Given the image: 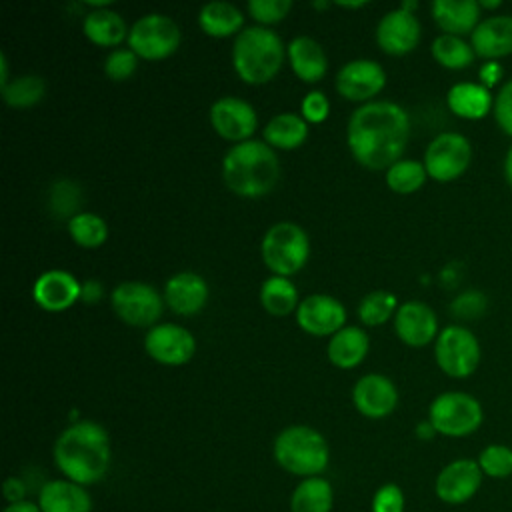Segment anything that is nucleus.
<instances>
[{"label":"nucleus","mask_w":512,"mask_h":512,"mask_svg":"<svg viewBox=\"0 0 512 512\" xmlns=\"http://www.w3.org/2000/svg\"><path fill=\"white\" fill-rule=\"evenodd\" d=\"M408 138L410 116L396 102L370 100L348 118V148L354 160L370 170H388L402 160Z\"/></svg>","instance_id":"nucleus-1"},{"label":"nucleus","mask_w":512,"mask_h":512,"mask_svg":"<svg viewBox=\"0 0 512 512\" xmlns=\"http://www.w3.org/2000/svg\"><path fill=\"white\" fill-rule=\"evenodd\" d=\"M52 456L64 478L82 486L98 484L112 464L110 436L102 424L78 420L58 434Z\"/></svg>","instance_id":"nucleus-2"},{"label":"nucleus","mask_w":512,"mask_h":512,"mask_svg":"<svg viewBox=\"0 0 512 512\" xmlns=\"http://www.w3.org/2000/svg\"><path fill=\"white\" fill-rule=\"evenodd\" d=\"M280 162L264 140H244L230 146L222 158V180L238 196H266L278 182Z\"/></svg>","instance_id":"nucleus-3"},{"label":"nucleus","mask_w":512,"mask_h":512,"mask_svg":"<svg viewBox=\"0 0 512 512\" xmlns=\"http://www.w3.org/2000/svg\"><path fill=\"white\" fill-rule=\"evenodd\" d=\"M286 46L268 26H248L240 30L232 46V66L248 84L270 82L284 64Z\"/></svg>","instance_id":"nucleus-4"},{"label":"nucleus","mask_w":512,"mask_h":512,"mask_svg":"<svg viewBox=\"0 0 512 512\" xmlns=\"http://www.w3.org/2000/svg\"><path fill=\"white\" fill-rule=\"evenodd\" d=\"M276 464L300 478L322 476L330 462L326 438L312 426L292 424L282 428L272 444Z\"/></svg>","instance_id":"nucleus-5"},{"label":"nucleus","mask_w":512,"mask_h":512,"mask_svg":"<svg viewBox=\"0 0 512 512\" xmlns=\"http://www.w3.org/2000/svg\"><path fill=\"white\" fill-rule=\"evenodd\" d=\"M264 264L278 276L300 272L310 256V240L302 226L290 220L272 224L260 244Z\"/></svg>","instance_id":"nucleus-6"},{"label":"nucleus","mask_w":512,"mask_h":512,"mask_svg":"<svg viewBox=\"0 0 512 512\" xmlns=\"http://www.w3.org/2000/svg\"><path fill=\"white\" fill-rule=\"evenodd\" d=\"M428 420L436 434L464 438L482 426L484 410L476 396L462 390H448L430 402Z\"/></svg>","instance_id":"nucleus-7"},{"label":"nucleus","mask_w":512,"mask_h":512,"mask_svg":"<svg viewBox=\"0 0 512 512\" xmlns=\"http://www.w3.org/2000/svg\"><path fill=\"white\" fill-rule=\"evenodd\" d=\"M480 342L476 334L462 326L442 328L434 340V358L438 368L450 378H468L480 364Z\"/></svg>","instance_id":"nucleus-8"},{"label":"nucleus","mask_w":512,"mask_h":512,"mask_svg":"<svg viewBox=\"0 0 512 512\" xmlns=\"http://www.w3.org/2000/svg\"><path fill=\"white\" fill-rule=\"evenodd\" d=\"M180 46V26L160 12L140 16L128 32V48L144 60H162Z\"/></svg>","instance_id":"nucleus-9"},{"label":"nucleus","mask_w":512,"mask_h":512,"mask_svg":"<svg viewBox=\"0 0 512 512\" xmlns=\"http://www.w3.org/2000/svg\"><path fill=\"white\" fill-rule=\"evenodd\" d=\"M110 304L122 322L138 328H152L158 324L166 302L152 284L140 280H126L112 290Z\"/></svg>","instance_id":"nucleus-10"},{"label":"nucleus","mask_w":512,"mask_h":512,"mask_svg":"<svg viewBox=\"0 0 512 512\" xmlns=\"http://www.w3.org/2000/svg\"><path fill=\"white\" fill-rule=\"evenodd\" d=\"M424 168L436 182L460 178L472 162V144L460 132H440L424 150Z\"/></svg>","instance_id":"nucleus-11"},{"label":"nucleus","mask_w":512,"mask_h":512,"mask_svg":"<svg viewBox=\"0 0 512 512\" xmlns=\"http://www.w3.org/2000/svg\"><path fill=\"white\" fill-rule=\"evenodd\" d=\"M482 480L484 474L476 460L456 458L442 466L436 474L434 494L440 502L448 506H460L478 494Z\"/></svg>","instance_id":"nucleus-12"},{"label":"nucleus","mask_w":512,"mask_h":512,"mask_svg":"<svg viewBox=\"0 0 512 512\" xmlns=\"http://www.w3.org/2000/svg\"><path fill=\"white\" fill-rule=\"evenodd\" d=\"M144 350L158 364L182 366L194 356L196 340L188 328L172 322H160L146 332Z\"/></svg>","instance_id":"nucleus-13"},{"label":"nucleus","mask_w":512,"mask_h":512,"mask_svg":"<svg viewBox=\"0 0 512 512\" xmlns=\"http://www.w3.org/2000/svg\"><path fill=\"white\" fill-rule=\"evenodd\" d=\"M386 86V70L370 58L348 60L336 74V90L352 102H370Z\"/></svg>","instance_id":"nucleus-14"},{"label":"nucleus","mask_w":512,"mask_h":512,"mask_svg":"<svg viewBox=\"0 0 512 512\" xmlns=\"http://www.w3.org/2000/svg\"><path fill=\"white\" fill-rule=\"evenodd\" d=\"M208 116L216 134L236 144L250 140L258 126L254 106L238 96H220L212 102Z\"/></svg>","instance_id":"nucleus-15"},{"label":"nucleus","mask_w":512,"mask_h":512,"mask_svg":"<svg viewBox=\"0 0 512 512\" xmlns=\"http://www.w3.org/2000/svg\"><path fill=\"white\" fill-rule=\"evenodd\" d=\"M296 322L312 336H332L346 326V308L330 294H310L300 300Z\"/></svg>","instance_id":"nucleus-16"},{"label":"nucleus","mask_w":512,"mask_h":512,"mask_svg":"<svg viewBox=\"0 0 512 512\" xmlns=\"http://www.w3.org/2000/svg\"><path fill=\"white\" fill-rule=\"evenodd\" d=\"M422 36L420 22L414 12L404 8L388 10L376 26V42L378 46L392 56H402L412 52Z\"/></svg>","instance_id":"nucleus-17"},{"label":"nucleus","mask_w":512,"mask_h":512,"mask_svg":"<svg viewBox=\"0 0 512 512\" xmlns=\"http://www.w3.org/2000/svg\"><path fill=\"white\" fill-rule=\"evenodd\" d=\"M352 402L362 416L380 420L396 410L398 388L384 374H364L352 388Z\"/></svg>","instance_id":"nucleus-18"},{"label":"nucleus","mask_w":512,"mask_h":512,"mask_svg":"<svg viewBox=\"0 0 512 512\" xmlns=\"http://www.w3.org/2000/svg\"><path fill=\"white\" fill-rule=\"evenodd\" d=\"M82 282L62 268H52L42 272L32 284L34 302L48 312H62L80 300Z\"/></svg>","instance_id":"nucleus-19"},{"label":"nucleus","mask_w":512,"mask_h":512,"mask_svg":"<svg viewBox=\"0 0 512 512\" xmlns=\"http://www.w3.org/2000/svg\"><path fill=\"white\" fill-rule=\"evenodd\" d=\"M394 330L404 344L426 346L438 336L436 312L422 300L402 302L394 314Z\"/></svg>","instance_id":"nucleus-20"},{"label":"nucleus","mask_w":512,"mask_h":512,"mask_svg":"<svg viewBox=\"0 0 512 512\" xmlns=\"http://www.w3.org/2000/svg\"><path fill=\"white\" fill-rule=\"evenodd\" d=\"M208 282L202 274L182 270L170 276L164 284V302L180 316H192L200 312L208 302Z\"/></svg>","instance_id":"nucleus-21"},{"label":"nucleus","mask_w":512,"mask_h":512,"mask_svg":"<svg viewBox=\"0 0 512 512\" xmlns=\"http://www.w3.org/2000/svg\"><path fill=\"white\" fill-rule=\"evenodd\" d=\"M478 58L496 62L512 54V14H492L480 20L470 34Z\"/></svg>","instance_id":"nucleus-22"},{"label":"nucleus","mask_w":512,"mask_h":512,"mask_svg":"<svg viewBox=\"0 0 512 512\" xmlns=\"http://www.w3.org/2000/svg\"><path fill=\"white\" fill-rule=\"evenodd\" d=\"M42 512H92V496L86 486L68 478L46 482L38 492Z\"/></svg>","instance_id":"nucleus-23"},{"label":"nucleus","mask_w":512,"mask_h":512,"mask_svg":"<svg viewBox=\"0 0 512 512\" xmlns=\"http://www.w3.org/2000/svg\"><path fill=\"white\" fill-rule=\"evenodd\" d=\"M430 12L442 34L452 36L472 34L482 20V8L476 0H434Z\"/></svg>","instance_id":"nucleus-24"},{"label":"nucleus","mask_w":512,"mask_h":512,"mask_svg":"<svg viewBox=\"0 0 512 512\" xmlns=\"http://www.w3.org/2000/svg\"><path fill=\"white\" fill-rule=\"evenodd\" d=\"M286 52L294 74L304 82H318L328 70V56L312 36L292 38Z\"/></svg>","instance_id":"nucleus-25"},{"label":"nucleus","mask_w":512,"mask_h":512,"mask_svg":"<svg viewBox=\"0 0 512 512\" xmlns=\"http://www.w3.org/2000/svg\"><path fill=\"white\" fill-rule=\"evenodd\" d=\"M446 104L452 114L464 120H480L492 112L494 96L492 92L478 82H458L450 86L446 94Z\"/></svg>","instance_id":"nucleus-26"},{"label":"nucleus","mask_w":512,"mask_h":512,"mask_svg":"<svg viewBox=\"0 0 512 512\" xmlns=\"http://www.w3.org/2000/svg\"><path fill=\"white\" fill-rule=\"evenodd\" d=\"M370 348V338L360 326H344L336 334L330 336L326 354L328 360L342 370L358 366Z\"/></svg>","instance_id":"nucleus-27"},{"label":"nucleus","mask_w":512,"mask_h":512,"mask_svg":"<svg viewBox=\"0 0 512 512\" xmlns=\"http://www.w3.org/2000/svg\"><path fill=\"white\" fill-rule=\"evenodd\" d=\"M82 30L86 38L98 46H118L122 40H128L130 28L120 12L112 8H94L84 16Z\"/></svg>","instance_id":"nucleus-28"},{"label":"nucleus","mask_w":512,"mask_h":512,"mask_svg":"<svg viewBox=\"0 0 512 512\" xmlns=\"http://www.w3.org/2000/svg\"><path fill=\"white\" fill-rule=\"evenodd\" d=\"M334 488L324 476L302 478L290 494V512H332Z\"/></svg>","instance_id":"nucleus-29"},{"label":"nucleus","mask_w":512,"mask_h":512,"mask_svg":"<svg viewBox=\"0 0 512 512\" xmlns=\"http://www.w3.org/2000/svg\"><path fill=\"white\" fill-rule=\"evenodd\" d=\"M308 138V122L302 114L280 112L264 126V142L272 148L294 150Z\"/></svg>","instance_id":"nucleus-30"},{"label":"nucleus","mask_w":512,"mask_h":512,"mask_svg":"<svg viewBox=\"0 0 512 512\" xmlns=\"http://www.w3.org/2000/svg\"><path fill=\"white\" fill-rule=\"evenodd\" d=\"M200 28L214 38H224L236 34L244 24L242 10L226 0H214L200 8L198 12Z\"/></svg>","instance_id":"nucleus-31"},{"label":"nucleus","mask_w":512,"mask_h":512,"mask_svg":"<svg viewBox=\"0 0 512 512\" xmlns=\"http://www.w3.org/2000/svg\"><path fill=\"white\" fill-rule=\"evenodd\" d=\"M260 302L272 316H286L298 308V290L286 276L272 274L260 286Z\"/></svg>","instance_id":"nucleus-32"},{"label":"nucleus","mask_w":512,"mask_h":512,"mask_svg":"<svg viewBox=\"0 0 512 512\" xmlns=\"http://www.w3.org/2000/svg\"><path fill=\"white\" fill-rule=\"evenodd\" d=\"M430 50L434 60L448 70H464L476 58L472 44L466 42L462 36H452V34H438L432 40Z\"/></svg>","instance_id":"nucleus-33"},{"label":"nucleus","mask_w":512,"mask_h":512,"mask_svg":"<svg viewBox=\"0 0 512 512\" xmlns=\"http://www.w3.org/2000/svg\"><path fill=\"white\" fill-rule=\"evenodd\" d=\"M70 238L82 248H98L108 238V224L96 212H78L68 220Z\"/></svg>","instance_id":"nucleus-34"},{"label":"nucleus","mask_w":512,"mask_h":512,"mask_svg":"<svg viewBox=\"0 0 512 512\" xmlns=\"http://www.w3.org/2000/svg\"><path fill=\"white\" fill-rule=\"evenodd\" d=\"M46 82L38 74H22L2 86V98L8 106L28 108L44 98Z\"/></svg>","instance_id":"nucleus-35"},{"label":"nucleus","mask_w":512,"mask_h":512,"mask_svg":"<svg viewBox=\"0 0 512 512\" xmlns=\"http://www.w3.org/2000/svg\"><path fill=\"white\" fill-rule=\"evenodd\" d=\"M426 178H428V172L424 168V162H418L412 158H402L386 170V184L390 190L398 194H412L420 190Z\"/></svg>","instance_id":"nucleus-36"},{"label":"nucleus","mask_w":512,"mask_h":512,"mask_svg":"<svg viewBox=\"0 0 512 512\" xmlns=\"http://www.w3.org/2000/svg\"><path fill=\"white\" fill-rule=\"evenodd\" d=\"M82 204V192L78 188L76 182L68 180V178H60L56 182H52L50 190H48V210L52 216L56 218H72L76 216Z\"/></svg>","instance_id":"nucleus-37"},{"label":"nucleus","mask_w":512,"mask_h":512,"mask_svg":"<svg viewBox=\"0 0 512 512\" xmlns=\"http://www.w3.org/2000/svg\"><path fill=\"white\" fill-rule=\"evenodd\" d=\"M398 310V300L392 292L372 290L358 304V318L366 326H380Z\"/></svg>","instance_id":"nucleus-38"},{"label":"nucleus","mask_w":512,"mask_h":512,"mask_svg":"<svg viewBox=\"0 0 512 512\" xmlns=\"http://www.w3.org/2000/svg\"><path fill=\"white\" fill-rule=\"evenodd\" d=\"M484 476L492 480H504L512 476V448L506 444H488L476 458Z\"/></svg>","instance_id":"nucleus-39"},{"label":"nucleus","mask_w":512,"mask_h":512,"mask_svg":"<svg viewBox=\"0 0 512 512\" xmlns=\"http://www.w3.org/2000/svg\"><path fill=\"white\" fill-rule=\"evenodd\" d=\"M138 68V54L130 48H114L104 60V72L110 80H128Z\"/></svg>","instance_id":"nucleus-40"},{"label":"nucleus","mask_w":512,"mask_h":512,"mask_svg":"<svg viewBox=\"0 0 512 512\" xmlns=\"http://www.w3.org/2000/svg\"><path fill=\"white\" fill-rule=\"evenodd\" d=\"M246 8L250 16L256 22H260V26H266V24H276L284 20L292 8V2L290 0H250Z\"/></svg>","instance_id":"nucleus-41"},{"label":"nucleus","mask_w":512,"mask_h":512,"mask_svg":"<svg viewBox=\"0 0 512 512\" xmlns=\"http://www.w3.org/2000/svg\"><path fill=\"white\" fill-rule=\"evenodd\" d=\"M404 508H406V496L398 484L386 482L376 488L370 504L372 512H404Z\"/></svg>","instance_id":"nucleus-42"},{"label":"nucleus","mask_w":512,"mask_h":512,"mask_svg":"<svg viewBox=\"0 0 512 512\" xmlns=\"http://www.w3.org/2000/svg\"><path fill=\"white\" fill-rule=\"evenodd\" d=\"M488 308V300L482 292L478 290H468V292H462L458 294L452 304H450V312L452 316L456 318H464V320H472V318H478L486 312Z\"/></svg>","instance_id":"nucleus-43"},{"label":"nucleus","mask_w":512,"mask_h":512,"mask_svg":"<svg viewBox=\"0 0 512 512\" xmlns=\"http://www.w3.org/2000/svg\"><path fill=\"white\" fill-rule=\"evenodd\" d=\"M492 114L498 124V128L512 136V78L506 80L498 92L494 94V104H492Z\"/></svg>","instance_id":"nucleus-44"},{"label":"nucleus","mask_w":512,"mask_h":512,"mask_svg":"<svg viewBox=\"0 0 512 512\" xmlns=\"http://www.w3.org/2000/svg\"><path fill=\"white\" fill-rule=\"evenodd\" d=\"M300 114L306 122H324L330 114V102L322 90H310L300 102Z\"/></svg>","instance_id":"nucleus-45"},{"label":"nucleus","mask_w":512,"mask_h":512,"mask_svg":"<svg viewBox=\"0 0 512 512\" xmlns=\"http://www.w3.org/2000/svg\"><path fill=\"white\" fill-rule=\"evenodd\" d=\"M2 494L6 498L8 504H16V502H24L26 498V484L22 482V478L18 476H10L6 478L4 486H2Z\"/></svg>","instance_id":"nucleus-46"},{"label":"nucleus","mask_w":512,"mask_h":512,"mask_svg":"<svg viewBox=\"0 0 512 512\" xmlns=\"http://www.w3.org/2000/svg\"><path fill=\"white\" fill-rule=\"evenodd\" d=\"M104 294V288H102V282L90 278V280H84L82 282V292H80V300L84 304H96Z\"/></svg>","instance_id":"nucleus-47"},{"label":"nucleus","mask_w":512,"mask_h":512,"mask_svg":"<svg viewBox=\"0 0 512 512\" xmlns=\"http://www.w3.org/2000/svg\"><path fill=\"white\" fill-rule=\"evenodd\" d=\"M500 74H502V68L496 64V62H486L480 70V78H482V84L488 88L492 84H496L500 80Z\"/></svg>","instance_id":"nucleus-48"},{"label":"nucleus","mask_w":512,"mask_h":512,"mask_svg":"<svg viewBox=\"0 0 512 512\" xmlns=\"http://www.w3.org/2000/svg\"><path fill=\"white\" fill-rule=\"evenodd\" d=\"M2 512H42V510L36 502L24 500V502H16V504H6V508Z\"/></svg>","instance_id":"nucleus-49"},{"label":"nucleus","mask_w":512,"mask_h":512,"mask_svg":"<svg viewBox=\"0 0 512 512\" xmlns=\"http://www.w3.org/2000/svg\"><path fill=\"white\" fill-rule=\"evenodd\" d=\"M416 436H418L420 440H432V438L436 436V430H434V426L430 424V420H424V422H420V424L416 426Z\"/></svg>","instance_id":"nucleus-50"},{"label":"nucleus","mask_w":512,"mask_h":512,"mask_svg":"<svg viewBox=\"0 0 512 512\" xmlns=\"http://www.w3.org/2000/svg\"><path fill=\"white\" fill-rule=\"evenodd\" d=\"M504 176H506L508 186L512 188V146L508 148V152L504 156Z\"/></svg>","instance_id":"nucleus-51"},{"label":"nucleus","mask_w":512,"mask_h":512,"mask_svg":"<svg viewBox=\"0 0 512 512\" xmlns=\"http://www.w3.org/2000/svg\"><path fill=\"white\" fill-rule=\"evenodd\" d=\"M502 6V2H480V8L482 10H496V8H500Z\"/></svg>","instance_id":"nucleus-52"},{"label":"nucleus","mask_w":512,"mask_h":512,"mask_svg":"<svg viewBox=\"0 0 512 512\" xmlns=\"http://www.w3.org/2000/svg\"><path fill=\"white\" fill-rule=\"evenodd\" d=\"M364 4L366 2H338V6H344V8H360Z\"/></svg>","instance_id":"nucleus-53"},{"label":"nucleus","mask_w":512,"mask_h":512,"mask_svg":"<svg viewBox=\"0 0 512 512\" xmlns=\"http://www.w3.org/2000/svg\"><path fill=\"white\" fill-rule=\"evenodd\" d=\"M314 6L316 8H326V6H330V2H314Z\"/></svg>","instance_id":"nucleus-54"}]
</instances>
